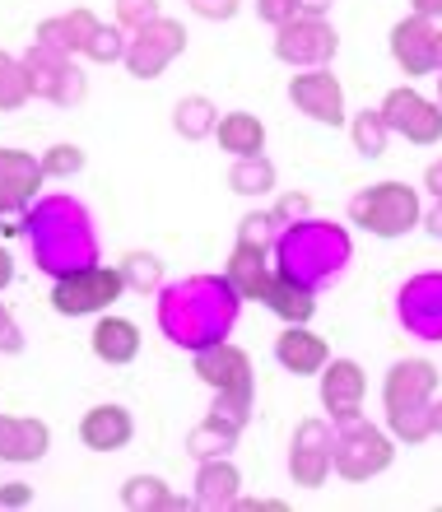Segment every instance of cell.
<instances>
[{"mask_svg": "<svg viewBox=\"0 0 442 512\" xmlns=\"http://www.w3.org/2000/svg\"><path fill=\"white\" fill-rule=\"evenodd\" d=\"M238 312L242 298L228 284V275H187V280H173L159 289L154 322L168 336V345L196 354L205 345H219V340L233 336Z\"/></svg>", "mask_w": 442, "mask_h": 512, "instance_id": "6da1fadb", "label": "cell"}, {"mask_svg": "<svg viewBox=\"0 0 442 512\" xmlns=\"http://www.w3.org/2000/svg\"><path fill=\"white\" fill-rule=\"evenodd\" d=\"M19 233H24L28 252H33V266L47 270L52 280H61L70 270L98 266L94 215H89V205L66 196V191L38 196L19 219Z\"/></svg>", "mask_w": 442, "mask_h": 512, "instance_id": "7a4b0ae2", "label": "cell"}, {"mask_svg": "<svg viewBox=\"0 0 442 512\" xmlns=\"http://www.w3.org/2000/svg\"><path fill=\"white\" fill-rule=\"evenodd\" d=\"M270 256H275V270L298 280L303 289H326L354 261V243H349V233L340 224L308 215L280 233V243L270 247Z\"/></svg>", "mask_w": 442, "mask_h": 512, "instance_id": "3957f363", "label": "cell"}, {"mask_svg": "<svg viewBox=\"0 0 442 512\" xmlns=\"http://www.w3.org/2000/svg\"><path fill=\"white\" fill-rule=\"evenodd\" d=\"M419 219H424L419 191L405 182H377L349 201V224H359L373 238H405L410 229H419Z\"/></svg>", "mask_w": 442, "mask_h": 512, "instance_id": "277c9868", "label": "cell"}, {"mask_svg": "<svg viewBox=\"0 0 442 512\" xmlns=\"http://www.w3.org/2000/svg\"><path fill=\"white\" fill-rule=\"evenodd\" d=\"M391 461H396V438L387 429H377L359 415L335 424V475L340 480L363 485V480L391 471Z\"/></svg>", "mask_w": 442, "mask_h": 512, "instance_id": "5b68a950", "label": "cell"}, {"mask_svg": "<svg viewBox=\"0 0 442 512\" xmlns=\"http://www.w3.org/2000/svg\"><path fill=\"white\" fill-rule=\"evenodd\" d=\"M126 294V280H121L117 266H84V270H70L61 275L52 289V308L61 317H103V312Z\"/></svg>", "mask_w": 442, "mask_h": 512, "instance_id": "8992f818", "label": "cell"}, {"mask_svg": "<svg viewBox=\"0 0 442 512\" xmlns=\"http://www.w3.org/2000/svg\"><path fill=\"white\" fill-rule=\"evenodd\" d=\"M24 70H28V84H33V98H47L56 108H75L89 94V80L75 66V56H61L52 47H42V42H33L24 52Z\"/></svg>", "mask_w": 442, "mask_h": 512, "instance_id": "52a82bcc", "label": "cell"}, {"mask_svg": "<svg viewBox=\"0 0 442 512\" xmlns=\"http://www.w3.org/2000/svg\"><path fill=\"white\" fill-rule=\"evenodd\" d=\"M187 52V28L177 24V19H154V24L135 28L131 38H126V56H121V66L131 70L135 80H159L163 70L173 66L177 56Z\"/></svg>", "mask_w": 442, "mask_h": 512, "instance_id": "ba28073f", "label": "cell"}, {"mask_svg": "<svg viewBox=\"0 0 442 512\" xmlns=\"http://www.w3.org/2000/svg\"><path fill=\"white\" fill-rule=\"evenodd\" d=\"M335 52H340V33H335L326 19H312V14H294L275 28V56L294 70H317L331 66Z\"/></svg>", "mask_w": 442, "mask_h": 512, "instance_id": "9c48e42d", "label": "cell"}, {"mask_svg": "<svg viewBox=\"0 0 442 512\" xmlns=\"http://www.w3.org/2000/svg\"><path fill=\"white\" fill-rule=\"evenodd\" d=\"M191 368L215 396H233V401H256V373L247 350H238L233 340H219V345H205V350L191 354Z\"/></svg>", "mask_w": 442, "mask_h": 512, "instance_id": "30bf717a", "label": "cell"}, {"mask_svg": "<svg viewBox=\"0 0 442 512\" xmlns=\"http://www.w3.org/2000/svg\"><path fill=\"white\" fill-rule=\"evenodd\" d=\"M335 471V424L331 419H303L289 443V480L303 489H322Z\"/></svg>", "mask_w": 442, "mask_h": 512, "instance_id": "8fae6325", "label": "cell"}, {"mask_svg": "<svg viewBox=\"0 0 442 512\" xmlns=\"http://www.w3.org/2000/svg\"><path fill=\"white\" fill-rule=\"evenodd\" d=\"M396 322L419 340H442V270H424L401 284Z\"/></svg>", "mask_w": 442, "mask_h": 512, "instance_id": "7c38bea8", "label": "cell"}, {"mask_svg": "<svg viewBox=\"0 0 442 512\" xmlns=\"http://www.w3.org/2000/svg\"><path fill=\"white\" fill-rule=\"evenodd\" d=\"M382 117H387L391 135H405L410 145H438L442 140V108L410 84H401V89H391L382 98Z\"/></svg>", "mask_w": 442, "mask_h": 512, "instance_id": "4fadbf2b", "label": "cell"}, {"mask_svg": "<svg viewBox=\"0 0 442 512\" xmlns=\"http://www.w3.org/2000/svg\"><path fill=\"white\" fill-rule=\"evenodd\" d=\"M289 103H294L303 117L322 126H345V84L331 75V66L303 70L289 80Z\"/></svg>", "mask_w": 442, "mask_h": 512, "instance_id": "5bb4252c", "label": "cell"}, {"mask_svg": "<svg viewBox=\"0 0 442 512\" xmlns=\"http://www.w3.org/2000/svg\"><path fill=\"white\" fill-rule=\"evenodd\" d=\"M391 61L401 66L405 80H419V75H438V24L424 19V14H410L391 28Z\"/></svg>", "mask_w": 442, "mask_h": 512, "instance_id": "9a60e30c", "label": "cell"}, {"mask_svg": "<svg viewBox=\"0 0 442 512\" xmlns=\"http://www.w3.org/2000/svg\"><path fill=\"white\" fill-rule=\"evenodd\" d=\"M433 396H438V368H433L429 359H396L387 382H382V405H387V415L433 405Z\"/></svg>", "mask_w": 442, "mask_h": 512, "instance_id": "2e32d148", "label": "cell"}, {"mask_svg": "<svg viewBox=\"0 0 442 512\" xmlns=\"http://www.w3.org/2000/svg\"><path fill=\"white\" fill-rule=\"evenodd\" d=\"M322 378V405L331 424H345L363 410V391H368V378L354 359H326V368L317 373Z\"/></svg>", "mask_w": 442, "mask_h": 512, "instance_id": "e0dca14e", "label": "cell"}, {"mask_svg": "<svg viewBox=\"0 0 442 512\" xmlns=\"http://www.w3.org/2000/svg\"><path fill=\"white\" fill-rule=\"evenodd\" d=\"M42 182H47L42 159H33L24 149H0V210H5V215L28 210V205L38 201Z\"/></svg>", "mask_w": 442, "mask_h": 512, "instance_id": "ac0fdd59", "label": "cell"}, {"mask_svg": "<svg viewBox=\"0 0 442 512\" xmlns=\"http://www.w3.org/2000/svg\"><path fill=\"white\" fill-rule=\"evenodd\" d=\"M228 284L238 289L242 303H266V289L275 280V256L270 247H256V243H233V256L224 266Z\"/></svg>", "mask_w": 442, "mask_h": 512, "instance_id": "d6986e66", "label": "cell"}, {"mask_svg": "<svg viewBox=\"0 0 442 512\" xmlns=\"http://www.w3.org/2000/svg\"><path fill=\"white\" fill-rule=\"evenodd\" d=\"M135 438V419L126 405H94L80 419V443L89 452H121Z\"/></svg>", "mask_w": 442, "mask_h": 512, "instance_id": "ffe728a7", "label": "cell"}, {"mask_svg": "<svg viewBox=\"0 0 442 512\" xmlns=\"http://www.w3.org/2000/svg\"><path fill=\"white\" fill-rule=\"evenodd\" d=\"M98 28L103 24H98L94 10H70V14H52V19H42L38 38L33 42H42V47H52V52H61V56H84Z\"/></svg>", "mask_w": 442, "mask_h": 512, "instance_id": "44dd1931", "label": "cell"}, {"mask_svg": "<svg viewBox=\"0 0 442 512\" xmlns=\"http://www.w3.org/2000/svg\"><path fill=\"white\" fill-rule=\"evenodd\" d=\"M275 359H280L284 373H294V378H312V373H322L331 350H326V340L308 326H284L280 336H275Z\"/></svg>", "mask_w": 442, "mask_h": 512, "instance_id": "7402d4cb", "label": "cell"}, {"mask_svg": "<svg viewBox=\"0 0 442 512\" xmlns=\"http://www.w3.org/2000/svg\"><path fill=\"white\" fill-rule=\"evenodd\" d=\"M52 447V429L33 415H0V461H42Z\"/></svg>", "mask_w": 442, "mask_h": 512, "instance_id": "603a6c76", "label": "cell"}, {"mask_svg": "<svg viewBox=\"0 0 442 512\" xmlns=\"http://www.w3.org/2000/svg\"><path fill=\"white\" fill-rule=\"evenodd\" d=\"M242 494V475L238 466L228 457H215V461H201L196 471V489H191V503L205 512H219V508H233Z\"/></svg>", "mask_w": 442, "mask_h": 512, "instance_id": "cb8c5ba5", "label": "cell"}, {"mask_svg": "<svg viewBox=\"0 0 442 512\" xmlns=\"http://www.w3.org/2000/svg\"><path fill=\"white\" fill-rule=\"evenodd\" d=\"M89 350H94V359H103V364L121 368L131 364L135 354H140V326L131 322V317H98L94 336H89Z\"/></svg>", "mask_w": 442, "mask_h": 512, "instance_id": "d4e9b609", "label": "cell"}, {"mask_svg": "<svg viewBox=\"0 0 442 512\" xmlns=\"http://www.w3.org/2000/svg\"><path fill=\"white\" fill-rule=\"evenodd\" d=\"M266 308L275 312L284 326H308L312 312H317V289H303L298 280H289V275L275 270V280H270V289H266Z\"/></svg>", "mask_w": 442, "mask_h": 512, "instance_id": "484cf974", "label": "cell"}, {"mask_svg": "<svg viewBox=\"0 0 442 512\" xmlns=\"http://www.w3.org/2000/svg\"><path fill=\"white\" fill-rule=\"evenodd\" d=\"M121 508H131V512H187L191 499L187 494H173L159 475H131V480L121 485Z\"/></svg>", "mask_w": 442, "mask_h": 512, "instance_id": "4316f807", "label": "cell"}, {"mask_svg": "<svg viewBox=\"0 0 442 512\" xmlns=\"http://www.w3.org/2000/svg\"><path fill=\"white\" fill-rule=\"evenodd\" d=\"M215 135H219V149L233 154V159H252V154L266 149V126H261V117H252V112H224Z\"/></svg>", "mask_w": 442, "mask_h": 512, "instance_id": "83f0119b", "label": "cell"}, {"mask_svg": "<svg viewBox=\"0 0 442 512\" xmlns=\"http://www.w3.org/2000/svg\"><path fill=\"white\" fill-rule=\"evenodd\" d=\"M242 429L238 424H228V419H219L215 410L196 424V429L187 433V452L196 461H215V457H233V447H238Z\"/></svg>", "mask_w": 442, "mask_h": 512, "instance_id": "f1b7e54d", "label": "cell"}, {"mask_svg": "<svg viewBox=\"0 0 442 512\" xmlns=\"http://www.w3.org/2000/svg\"><path fill=\"white\" fill-rule=\"evenodd\" d=\"M219 126V108L210 103L205 94H187L177 98L173 108V131L182 135V140H205V135H215Z\"/></svg>", "mask_w": 442, "mask_h": 512, "instance_id": "f546056e", "label": "cell"}, {"mask_svg": "<svg viewBox=\"0 0 442 512\" xmlns=\"http://www.w3.org/2000/svg\"><path fill=\"white\" fill-rule=\"evenodd\" d=\"M349 140L359 149L363 159H382L387 154V140H391V126L382 117V108H363L349 117Z\"/></svg>", "mask_w": 442, "mask_h": 512, "instance_id": "4dcf8cb0", "label": "cell"}, {"mask_svg": "<svg viewBox=\"0 0 442 512\" xmlns=\"http://www.w3.org/2000/svg\"><path fill=\"white\" fill-rule=\"evenodd\" d=\"M121 280H126V289L131 294H159L163 284H168V275H163V261L154 252H126L117 261Z\"/></svg>", "mask_w": 442, "mask_h": 512, "instance_id": "1f68e13d", "label": "cell"}, {"mask_svg": "<svg viewBox=\"0 0 442 512\" xmlns=\"http://www.w3.org/2000/svg\"><path fill=\"white\" fill-rule=\"evenodd\" d=\"M228 187L238 196H270L275 191V163L266 154H252V159H233L228 168Z\"/></svg>", "mask_w": 442, "mask_h": 512, "instance_id": "d6a6232c", "label": "cell"}, {"mask_svg": "<svg viewBox=\"0 0 442 512\" xmlns=\"http://www.w3.org/2000/svg\"><path fill=\"white\" fill-rule=\"evenodd\" d=\"M28 98H33V84H28L24 56H10V52H0V112H14V108H24Z\"/></svg>", "mask_w": 442, "mask_h": 512, "instance_id": "836d02e7", "label": "cell"}, {"mask_svg": "<svg viewBox=\"0 0 442 512\" xmlns=\"http://www.w3.org/2000/svg\"><path fill=\"white\" fill-rule=\"evenodd\" d=\"M284 224L270 210H252V215L238 219V243H256V247H275L280 243Z\"/></svg>", "mask_w": 442, "mask_h": 512, "instance_id": "e575fe53", "label": "cell"}, {"mask_svg": "<svg viewBox=\"0 0 442 512\" xmlns=\"http://www.w3.org/2000/svg\"><path fill=\"white\" fill-rule=\"evenodd\" d=\"M89 61H98V66H112V61H121L126 56V28L121 24H103L94 33V42H89Z\"/></svg>", "mask_w": 442, "mask_h": 512, "instance_id": "d590c367", "label": "cell"}, {"mask_svg": "<svg viewBox=\"0 0 442 512\" xmlns=\"http://www.w3.org/2000/svg\"><path fill=\"white\" fill-rule=\"evenodd\" d=\"M84 149L80 145H52L47 154H42V173L47 177H75V173H84Z\"/></svg>", "mask_w": 442, "mask_h": 512, "instance_id": "8d00e7d4", "label": "cell"}, {"mask_svg": "<svg viewBox=\"0 0 442 512\" xmlns=\"http://www.w3.org/2000/svg\"><path fill=\"white\" fill-rule=\"evenodd\" d=\"M154 19H159V0H117V24L126 33L154 24Z\"/></svg>", "mask_w": 442, "mask_h": 512, "instance_id": "74e56055", "label": "cell"}, {"mask_svg": "<svg viewBox=\"0 0 442 512\" xmlns=\"http://www.w3.org/2000/svg\"><path fill=\"white\" fill-rule=\"evenodd\" d=\"M308 210H312V201L303 196V191H284L280 201L270 205V215L280 219L284 229H289V224H298V219H308Z\"/></svg>", "mask_w": 442, "mask_h": 512, "instance_id": "f35d334b", "label": "cell"}, {"mask_svg": "<svg viewBox=\"0 0 442 512\" xmlns=\"http://www.w3.org/2000/svg\"><path fill=\"white\" fill-rule=\"evenodd\" d=\"M24 350V331L14 322V312L0 303V354H19Z\"/></svg>", "mask_w": 442, "mask_h": 512, "instance_id": "ab89813d", "label": "cell"}, {"mask_svg": "<svg viewBox=\"0 0 442 512\" xmlns=\"http://www.w3.org/2000/svg\"><path fill=\"white\" fill-rule=\"evenodd\" d=\"M191 14H201V19H233V14L242 10V0H187Z\"/></svg>", "mask_w": 442, "mask_h": 512, "instance_id": "60d3db41", "label": "cell"}, {"mask_svg": "<svg viewBox=\"0 0 442 512\" xmlns=\"http://www.w3.org/2000/svg\"><path fill=\"white\" fill-rule=\"evenodd\" d=\"M256 14H261V19H266L270 28H280L284 19H294V0H256Z\"/></svg>", "mask_w": 442, "mask_h": 512, "instance_id": "b9f144b4", "label": "cell"}, {"mask_svg": "<svg viewBox=\"0 0 442 512\" xmlns=\"http://www.w3.org/2000/svg\"><path fill=\"white\" fill-rule=\"evenodd\" d=\"M24 503H33V489L28 485H19V480L0 485V508H24Z\"/></svg>", "mask_w": 442, "mask_h": 512, "instance_id": "7bdbcfd3", "label": "cell"}, {"mask_svg": "<svg viewBox=\"0 0 442 512\" xmlns=\"http://www.w3.org/2000/svg\"><path fill=\"white\" fill-rule=\"evenodd\" d=\"M424 187H429L433 201H442V159H433L429 168H424Z\"/></svg>", "mask_w": 442, "mask_h": 512, "instance_id": "ee69618b", "label": "cell"}, {"mask_svg": "<svg viewBox=\"0 0 442 512\" xmlns=\"http://www.w3.org/2000/svg\"><path fill=\"white\" fill-rule=\"evenodd\" d=\"M331 5H335V0H294V10L298 14H312V19H326V14H331Z\"/></svg>", "mask_w": 442, "mask_h": 512, "instance_id": "f6af8a7d", "label": "cell"}, {"mask_svg": "<svg viewBox=\"0 0 442 512\" xmlns=\"http://www.w3.org/2000/svg\"><path fill=\"white\" fill-rule=\"evenodd\" d=\"M419 224L429 229V238H438V243H442V201H433V210H429L424 219H419Z\"/></svg>", "mask_w": 442, "mask_h": 512, "instance_id": "bcb514c9", "label": "cell"}, {"mask_svg": "<svg viewBox=\"0 0 442 512\" xmlns=\"http://www.w3.org/2000/svg\"><path fill=\"white\" fill-rule=\"evenodd\" d=\"M415 5V14H424V19H442V0H410Z\"/></svg>", "mask_w": 442, "mask_h": 512, "instance_id": "7dc6e473", "label": "cell"}, {"mask_svg": "<svg viewBox=\"0 0 442 512\" xmlns=\"http://www.w3.org/2000/svg\"><path fill=\"white\" fill-rule=\"evenodd\" d=\"M10 280H14V256L5 252V247H0V289H5Z\"/></svg>", "mask_w": 442, "mask_h": 512, "instance_id": "c3c4849f", "label": "cell"}, {"mask_svg": "<svg viewBox=\"0 0 442 512\" xmlns=\"http://www.w3.org/2000/svg\"><path fill=\"white\" fill-rule=\"evenodd\" d=\"M433 433H442V396H433Z\"/></svg>", "mask_w": 442, "mask_h": 512, "instance_id": "681fc988", "label": "cell"}, {"mask_svg": "<svg viewBox=\"0 0 442 512\" xmlns=\"http://www.w3.org/2000/svg\"><path fill=\"white\" fill-rule=\"evenodd\" d=\"M433 103H438V108H442V70H438V98H433Z\"/></svg>", "mask_w": 442, "mask_h": 512, "instance_id": "f907efd6", "label": "cell"}, {"mask_svg": "<svg viewBox=\"0 0 442 512\" xmlns=\"http://www.w3.org/2000/svg\"><path fill=\"white\" fill-rule=\"evenodd\" d=\"M438 70H442V28H438Z\"/></svg>", "mask_w": 442, "mask_h": 512, "instance_id": "816d5d0a", "label": "cell"}, {"mask_svg": "<svg viewBox=\"0 0 442 512\" xmlns=\"http://www.w3.org/2000/svg\"><path fill=\"white\" fill-rule=\"evenodd\" d=\"M0 215H5V210H0Z\"/></svg>", "mask_w": 442, "mask_h": 512, "instance_id": "f5cc1de1", "label": "cell"}]
</instances>
